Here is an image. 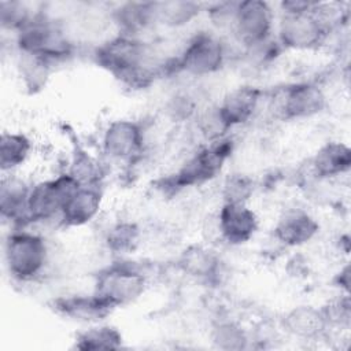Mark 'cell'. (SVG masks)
I'll return each instance as SVG.
<instances>
[{
  "instance_id": "cell-1",
  "label": "cell",
  "mask_w": 351,
  "mask_h": 351,
  "mask_svg": "<svg viewBox=\"0 0 351 351\" xmlns=\"http://www.w3.org/2000/svg\"><path fill=\"white\" fill-rule=\"evenodd\" d=\"M151 55L148 45L140 37L118 33L95 49L93 59L123 85L143 88L162 70V66L154 64Z\"/></svg>"
},
{
  "instance_id": "cell-2",
  "label": "cell",
  "mask_w": 351,
  "mask_h": 351,
  "mask_svg": "<svg viewBox=\"0 0 351 351\" xmlns=\"http://www.w3.org/2000/svg\"><path fill=\"white\" fill-rule=\"evenodd\" d=\"M18 53L45 59L52 66L73 55L74 45L55 18L37 11L15 34Z\"/></svg>"
},
{
  "instance_id": "cell-3",
  "label": "cell",
  "mask_w": 351,
  "mask_h": 351,
  "mask_svg": "<svg viewBox=\"0 0 351 351\" xmlns=\"http://www.w3.org/2000/svg\"><path fill=\"white\" fill-rule=\"evenodd\" d=\"M49 259V247L44 236L26 228H15L4 240V263L8 274L22 282L33 281Z\"/></svg>"
},
{
  "instance_id": "cell-4",
  "label": "cell",
  "mask_w": 351,
  "mask_h": 351,
  "mask_svg": "<svg viewBox=\"0 0 351 351\" xmlns=\"http://www.w3.org/2000/svg\"><path fill=\"white\" fill-rule=\"evenodd\" d=\"M233 140L223 138L207 143L191 155L181 167L165 180L163 189L178 192L185 188L199 186L214 180L233 152Z\"/></svg>"
},
{
  "instance_id": "cell-5",
  "label": "cell",
  "mask_w": 351,
  "mask_h": 351,
  "mask_svg": "<svg viewBox=\"0 0 351 351\" xmlns=\"http://www.w3.org/2000/svg\"><path fill=\"white\" fill-rule=\"evenodd\" d=\"M148 277L143 263L119 259L99 271L93 292L117 308L137 300L148 287Z\"/></svg>"
},
{
  "instance_id": "cell-6",
  "label": "cell",
  "mask_w": 351,
  "mask_h": 351,
  "mask_svg": "<svg viewBox=\"0 0 351 351\" xmlns=\"http://www.w3.org/2000/svg\"><path fill=\"white\" fill-rule=\"evenodd\" d=\"M226 59V43L214 33L199 32L186 43L169 69L192 77H207L218 73L225 66Z\"/></svg>"
},
{
  "instance_id": "cell-7",
  "label": "cell",
  "mask_w": 351,
  "mask_h": 351,
  "mask_svg": "<svg viewBox=\"0 0 351 351\" xmlns=\"http://www.w3.org/2000/svg\"><path fill=\"white\" fill-rule=\"evenodd\" d=\"M81 186L69 173L41 180L30 186L27 200V219L32 223H44L60 218L62 208L69 196Z\"/></svg>"
},
{
  "instance_id": "cell-8",
  "label": "cell",
  "mask_w": 351,
  "mask_h": 351,
  "mask_svg": "<svg viewBox=\"0 0 351 351\" xmlns=\"http://www.w3.org/2000/svg\"><path fill=\"white\" fill-rule=\"evenodd\" d=\"M274 11L263 0H243L237 3L232 23V33L243 47H251L273 37Z\"/></svg>"
},
{
  "instance_id": "cell-9",
  "label": "cell",
  "mask_w": 351,
  "mask_h": 351,
  "mask_svg": "<svg viewBox=\"0 0 351 351\" xmlns=\"http://www.w3.org/2000/svg\"><path fill=\"white\" fill-rule=\"evenodd\" d=\"M276 38L282 49L313 51L325 44L328 32L311 10L304 12H284L277 25Z\"/></svg>"
},
{
  "instance_id": "cell-10",
  "label": "cell",
  "mask_w": 351,
  "mask_h": 351,
  "mask_svg": "<svg viewBox=\"0 0 351 351\" xmlns=\"http://www.w3.org/2000/svg\"><path fill=\"white\" fill-rule=\"evenodd\" d=\"M326 107V95L315 82H293L282 88L276 99V112L284 121L317 117Z\"/></svg>"
},
{
  "instance_id": "cell-11",
  "label": "cell",
  "mask_w": 351,
  "mask_h": 351,
  "mask_svg": "<svg viewBox=\"0 0 351 351\" xmlns=\"http://www.w3.org/2000/svg\"><path fill=\"white\" fill-rule=\"evenodd\" d=\"M101 152L111 160L132 162L143 154L145 144L144 128L129 118H118L104 128L101 134Z\"/></svg>"
},
{
  "instance_id": "cell-12",
  "label": "cell",
  "mask_w": 351,
  "mask_h": 351,
  "mask_svg": "<svg viewBox=\"0 0 351 351\" xmlns=\"http://www.w3.org/2000/svg\"><path fill=\"white\" fill-rule=\"evenodd\" d=\"M215 228L229 245H243L256 234L259 218L248 204L222 203L215 217Z\"/></svg>"
},
{
  "instance_id": "cell-13",
  "label": "cell",
  "mask_w": 351,
  "mask_h": 351,
  "mask_svg": "<svg viewBox=\"0 0 351 351\" xmlns=\"http://www.w3.org/2000/svg\"><path fill=\"white\" fill-rule=\"evenodd\" d=\"M318 230L319 223L311 213L302 207H288L278 215L273 234L280 244L293 248L311 241Z\"/></svg>"
},
{
  "instance_id": "cell-14",
  "label": "cell",
  "mask_w": 351,
  "mask_h": 351,
  "mask_svg": "<svg viewBox=\"0 0 351 351\" xmlns=\"http://www.w3.org/2000/svg\"><path fill=\"white\" fill-rule=\"evenodd\" d=\"M30 186V184L15 176V173L1 176L0 217L11 225V229L26 228L29 225L27 200Z\"/></svg>"
},
{
  "instance_id": "cell-15",
  "label": "cell",
  "mask_w": 351,
  "mask_h": 351,
  "mask_svg": "<svg viewBox=\"0 0 351 351\" xmlns=\"http://www.w3.org/2000/svg\"><path fill=\"white\" fill-rule=\"evenodd\" d=\"M103 206V192L100 186H78L66 200L59 223L66 228H80L92 222Z\"/></svg>"
},
{
  "instance_id": "cell-16",
  "label": "cell",
  "mask_w": 351,
  "mask_h": 351,
  "mask_svg": "<svg viewBox=\"0 0 351 351\" xmlns=\"http://www.w3.org/2000/svg\"><path fill=\"white\" fill-rule=\"evenodd\" d=\"M261 100L262 90L259 88L241 85L229 90L218 107L229 128L234 129L250 122L255 117L261 106Z\"/></svg>"
},
{
  "instance_id": "cell-17",
  "label": "cell",
  "mask_w": 351,
  "mask_h": 351,
  "mask_svg": "<svg viewBox=\"0 0 351 351\" xmlns=\"http://www.w3.org/2000/svg\"><path fill=\"white\" fill-rule=\"evenodd\" d=\"M55 311L69 319L82 324L101 322L114 308L99 295H67L60 296L52 303Z\"/></svg>"
},
{
  "instance_id": "cell-18",
  "label": "cell",
  "mask_w": 351,
  "mask_h": 351,
  "mask_svg": "<svg viewBox=\"0 0 351 351\" xmlns=\"http://www.w3.org/2000/svg\"><path fill=\"white\" fill-rule=\"evenodd\" d=\"M310 169L318 180L343 176L351 169V148L341 141H328L310 159Z\"/></svg>"
},
{
  "instance_id": "cell-19",
  "label": "cell",
  "mask_w": 351,
  "mask_h": 351,
  "mask_svg": "<svg viewBox=\"0 0 351 351\" xmlns=\"http://www.w3.org/2000/svg\"><path fill=\"white\" fill-rule=\"evenodd\" d=\"M282 328L300 340H317L329 329L322 308L310 304L291 308L282 318Z\"/></svg>"
},
{
  "instance_id": "cell-20",
  "label": "cell",
  "mask_w": 351,
  "mask_h": 351,
  "mask_svg": "<svg viewBox=\"0 0 351 351\" xmlns=\"http://www.w3.org/2000/svg\"><path fill=\"white\" fill-rule=\"evenodd\" d=\"M111 19L118 33L140 37L141 33L156 25L155 1H128L115 7Z\"/></svg>"
},
{
  "instance_id": "cell-21",
  "label": "cell",
  "mask_w": 351,
  "mask_h": 351,
  "mask_svg": "<svg viewBox=\"0 0 351 351\" xmlns=\"http://www.w3.org/2000/svg\"><path fill=\"white\" fill-rule=\"evenodd\" d=\"M177 266L186 276L200 281H214L221 270L218 255L202 244H191L182 250Z\"/></svg>"
},
{
  "instance_id": "cell-22",
  "label": "cell",
  "mask_w": 351,
  "mask_h": 351,
  "mask_svg": "<svg viewBox=\"0 0 351 351\" xmlns=\"http://www.w3.org/2000/svg\"><path fill=\"white\" fill-rule=\"evenodd\" d=\"M32 140L22 132H3L0 136V169L1 174L15 173L30 158Z\"/></svg>"
},
{
  "instance_id": "cell-23",
  "label": "cell",
  "mask_w": 351,
  "mask_h": 351,
  "mask_svg": "<svg viewBox=\"0 0 351 351\" xmlns=\"http://www.w3.org/2000/svg\"><path fill=\"white\" fill-rule=\"evenodd\" d=\"M123 344V336L114 325L90 324L86 329L77 333L74 347L82 351L118 350Z\"/></svg>"
},
{
  "instance_id": "cell-24",
  "label": "cell",
  "mask_w": 351,
  "mask_h": 351,
  "mask_svg": "<svg viewBox=\"0 0 351 351\" xmlns=\"http://www.w3.org/2000/svg\"><path fill=\"white\" fill-rule=\"evenodd\" d=\"M203 11V4L191 0L155 1L156 25L166 27H182L191 23Z\"/></svg>"
},
{
  "instance_id": "cell-25",
  "label": "cell",
  "mask_w": 351,
  "mask_h": 351,
  "mask_svg": "<svg viewBox=\"0 0 351 351\" xmlns=\"http://www.w3.org/2000/svg\"><path fill=\"white\" fill-rule=\"evenodd\" d=\"M211 343L225 351H240L250 347V333L236 321L219 319L211 326Z\"/></svg>"
},
{
  "instance_id": "cell-26",
  "label": "cell",
  "mask_w": 351,
  "mask_h": 351,
  "mask_svg": "<svg viewBox=\"0 0 351 351\" xmlns=\"http://www.w3.org/2000/svg\"><path fill=\"white\" fill-rule=\"evenodd\" d=\"M80 185L99 186L103 178V169L99 160L88 151L77 148L69 162V167L64 170Z\"/></svg>"
},
{
  "instance_id": "cell-27",
  "label": "cell",
  "mask_w": 351,
  "mask_h": 351,
  "mask_svg": "<svg viewBox=\"0 0 351 351\" xmlns=\"http://www.w3.org/2000/svg\"><path fill=\"white\" fill-rule=\"evenodd\" d=\"M140 243V229L136 223L121 221L114 223L106 234L107 248L118 255L133 252Z\"/></svg>"
},
{
  "instance_id": "cell-28",
  "label": "cell",
  "mask_w": 351,
  "mask_h": 351,
  "mask_svg": "<svg viewBox=\"0 0 351 351\" xmlns=\"http://www.w3.org/2000/svg\"><path fill=\"white\" fill-rule=\"evenodd\" d=\"M18 66L23 84L32 92H36L37 89L45 86L52 70V64L45 59L22 53H19Z\"/></svg>"
},
{
  "instance_id": "cell-29",
  "label": "cell",
  "mask_w": 351,
  "mask_h": 351,
  "mask_svg": "<svg viewBox=\"0 0 351 351\" xmlns=\"http://www.w3.org/2000/svg\"><path fill=\"white\" fill-rule=\"evenodd\" d=\"M255 192V181L244 173H232L221 185L222 203L248 204Z\"/></svg>"
},
{
  "instance_id": "cell-30",
  "label": "cell",
  "mask_w": 351,
  "mask_h": 351,
  "mask_svg": "<svg viewBox=\"0 0 351 351\" xmlns=\"http://www.w3.org/2000/svg\"><path fill=\"white\" fill-rule=\"evenodd\" d=\"M196 119H197V130L207 143L223 138L232 130L226 123V121L223 119L218 104L207 107L203 111H200Z\"/></svg>"
},
{
  "instance_id": "cell-31",
  "label": "cell",
  "mask_w": 351,
  "mask_h": 351,
  "mask_svg": "<svg viewBox=\"0 0 351 351\" xmlns=\"http://www.w3.org/2000/svg\"><path fill=\"white\" fill-rule=\"evenodd\" d=\"M37 12V11H36ZM36 12L23 1H0V23L3 30L15 34Z\"/></svg>"
},
{
  "instance_id": "cell-32",
  "label": "cell",
  "mask_w": 351,
  "mask_h": 351,
  "mask_svg": "<svg viewBox=\"0 0 351 351\" xmlns=\"http://www.w3.org/2000/svg\"><path fill=\"white\" fill-rule=\"evenodd\" d=\"M328 322V326H348L351 319V304L348 293H343L339 298L330 300L321 307Z\"/></svg>"
},
{
  "instance_id": "cell-33",
  "label": "cell",
  "mask_w": 351,
  "mask_h": 351,
  "mask_svg": "<svg viewBox=\"0 0 351 351\" xmlns=\"http://www.w3.org/2000/svg\"><path fill=\"white\" fill-rule=\"evenodd\" d=\"M239 1H221L208 7L207 14L211 22L218 27H232L236 7Z\"/></svg>"
},
{
  "instance_id": "cell-34",
  "label": "cell",
  "mask_w": 351,
  "mask_h": 351,
  "mask_svg": "<svg viewBox=\"0 0 351 351\" xmlns=\"http://www.w3.org/2000/svg\"><path fill=\"white\" fill-rule=\"evenodd\" d=\"M336 285L344 292L348 293V287H350V265L346 263L340 271L336 274Z\"/></svg>"
}]
</instances>
